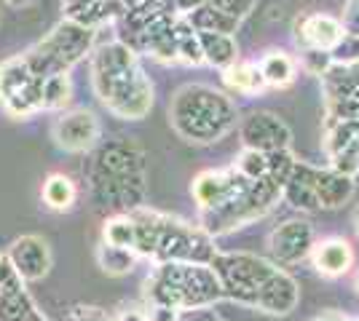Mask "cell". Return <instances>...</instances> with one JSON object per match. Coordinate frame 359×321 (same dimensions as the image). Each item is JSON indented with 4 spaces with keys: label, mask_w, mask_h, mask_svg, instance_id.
<instances>
[{
    "label": "cell",
    "mask_w": 359,
    "mask_h": 321,
    "mask_svg": "<svg viewBox=\"0 0 359 321\" xmlns=\"http://www.w3.org/2000/svg\"><path fill=\"white\" fill-rule=\"evenodd\" d=\"M210 6L217 8V11H223V14L233 16V19H239V22H244L255 11L257 0H210Z\"/></svg>",
    "instance_id": "e575fe53"
},
{
    "label": "cell",
    "mask_w": 359,
    "mask_h": 321,
    "mask_svg": "<svg viewBox=\"0 0 359 321\" xmlns=\"http://www.w3.org/2000/svg\"><path fill=\"white\" fill-rule=\"evenodd\" d=\"M236 105L207 83H185L169 99V126L191 145H215L236 129Z\"/></svg>",
    "instance_id": "3957f363"
},
{
    "label": "cell",
    "mask_w": 359,
    "mask_h": 321,
    "mask_svg": "<svg viewBox=\"0 0 359 321\" xmlns=\"http://www.w3.org/2000/svg\"><path fill=\"white\" fill-rule=\"evenodd\" d=\"M172 3H175V11H177V16H188L191 11H196V8L207 6L210 0H172Z\"/></svg>",
    "instance_id": "60d3db41"
},
{
    "label": "cell",
    "mask_w": 359,
    "mask_h": 321,
    "mask_svg": "<svg viewBox=\"0 0 359 321\" xmlns=\"http://www.w3.org/2000/svg\"><path fill=\"white\" fill-rule=\"evenodd\" d=\"M62 11L67 22H75L81 27L97 30L105 27L110 22H118V16L123 14V6L118 0H65Z\"/></svg>",
    "instance_id": "d6986e66"
},
{
    "label": "cell",
    "mask_w": 359,
    "mask_h": 321,
    "mask_svg": "<svg viewBox=\"0 0 359 321\" xmlns=\"http://www.w3.org/2000/svg\"><path fill=\"white\" fill-rule=\"evenodd\" d=\"M100 137H102L100 118L86 107L62 110L51 123V139L65 153H91L100 145Z\"/></svg>",
    "instance_id": "8fae6325"
},
{
    "label": "cell",
    "mask_w": 359,
    "mask_h": 321,
    "mask_svg": "<svg viewBox=\"0 0 359 321\" xmlns=\"http://www.w3.org/2000/svg\"><path fill=\"white\" fill-rule=\"evenodd\" d=\"M354 190H357L354 177L341 174L330 166H314V193L319 201V209H341L354 199Z\"/></svg>",
    "instance_id": "44dd1931"
},
{
    "label": "cell",
    "mask_w": 359,
    "mask_h": 321,
    "mask_svg": "<svg viewBox=\"0 0 359 321\" xmlns=\"http://www.w3.org/2000/svg\"><path fill=\"white\" fill-rule=\"evenodd\" d=\"M94 48H97V30L62 19L54 30L43 35L22 57L35 76L48 78L54 73H70L78 62L91 57Z\"/></svg>",
    "instance_id": "5b68a950"
},
{
    "label": "cell",
    "mask_w": 359,
    "mask_h": 321,
    "mask_svg": "<svg viewBox=\"0 0 359 321\" xmlns=\"http://www.w3.org/2000/svg\"><path fill=\"white\" fill-rule=\"evenodd\" d=\"M41 199H43V204L51 212H70L75 206V199H78V187H75V183L67 174L54 171L43 180Z\"/></svg>",
    "instance_id": "d4e9b609"
},
{
    "label": "cell",
    "mask_w": 359,
    "mask_h": 321,
    "mask_svg": "<svg viewBox=\"0 0 359 321\" xmlns=\"http://www.w3.org/2000/svg\"><path fill=\"white\" fill-rule=\"evenodd\" d=\"M223 83L236 94H260L263 89H269L257 64L252 62H236L228 70H223Z\"/></svg>",
    "instance_id": "484cf974"
},
{
    "label": "cell",
    "mask_w": 359,
    "mask_h": 321,
    "mask_svg": "<svg viewBox=\"0 0 359 321\" xmlns=\"http://www.w3.org/2000/svg\"><path fill=\"white\" fill-rule=\"evenodd\" d=\"M279 199H282V187L276 183H271L269 177L252 180L239 199H233L225 209L201 214V228L207 230L210 236H220V233L239 230V228H244V225L255 222V220L266 217V214L279 204Z\"/></svg>",
    "instance_id": "ba28073f"
},
{
    "label": "cell",
    "mask_w": 359,
    "mask_h": 321,
    "mask_svg": "<svg viewBox=\"0 0 359 321\" xmlns=\"http://www.w3.org/2000/svg\"><path fill=\"white\" fill-rule=\"evenodd\" d=\"M215 257H217L215 236H210L201 225H191L164 212L158 214V241H156L153 260L212 265Z\"/></svg>",
    "instance_id": "52a82bcc"
},
{
    "label": "cell",
    "mask_w": 359,
    "mask_h": 321,
    "mask_svg": "<svg viewBox=\"0 0 359 321\" xmlns=\"http://www.w3.org/2000/svg\"><path fill=\"white\" fill-rule=\"evenodd\" d=\"M102 241L110 246H121V249H132L135 252L137 244V233H135V222L129 212L126 214H116L105 220V228H102Z\"/></svg>",
    "instance_id": "4dcf8cb0"
},
{
    "label": "cell",
    "mask_w": 359,
    "mask_h": 321,
    "mask_svg": "<svg viewBox=\"0 0 359 321\" xmlns=\"http://www.w3.org/2000/svg\"><path fill=\"white\" fill-rule=\"evenodd\" d=\"M175 48H177V62H182V64H191V67L204 64V51H201L198 32L188 24L185 16H180L177 24H175Z\"/></svg>",
    "instance_id": "83f0119b"
},
{
    "label": "cell",
    "mask_w": 359,
    "mask_h": 321,
    "mask_svg": "<svg viewBox=\"0 0 359 321\" xmlns=\"http://www.w3.org/2000/svg\"><path fill=\"white\" fill-rule=\"evenodd\" d=\"M325 150L330 169L357 177L359 174V126L357 123H330L325 126Z\"/></svg>",
    "instance_id": "e0dca14e"
},
{
    "label": "cell",
    "mask_w": 359,
    "mask_h": 321,
    "mask_svg": "<svg viewBox=\"0 0 359 321\" xmlns=\"http://www.w3.org/2000/svg\"><path fill=\"white\" fill-rule=\"evenodd\" d=\"M292 38L300 46V51L311 48V51H327V54H332L335 48L344 43L346 30L341 19L316 11V14H303L295 19Z\"/></svg>",
    "instance_id": "5bb4252c"
},
{
    "label": "cell",
    "mask_w": 359,
    "mask_h": 321,
    "mask_svg": "<svg viewBox=\"0 0 359 321\" xmlns=\"http://www.w3.org/2000/svg\"><path fill=\"white\" fill-rule=\"evenodd\" d=\"M116 321H150L148 319V311L145 308H135V306H123L118 311Z\"/></svg>",
    "instance_id": "ab89813d"
},
{
    "label": "cell",
    "mask_w": 359,
    "mask_h": 321,
    "mask_svg": "<svg viewBox=\"0 0 359 321\" xmlns=\"http://www.w3.org/2000/svg\"><path fill=\"white\" fill-rule=\"evenodd\" d=\"M140 255L132 249H121V246H110L105 241H100L97 246V262L107 276H126L135 271Z\"/></svg>",
    "instance_id": "f1b7e54d"
},
{
    "label": "cell",
    "mask_w": 359,
    "mask_h": 321,
    "mask_svg": "<svg viewBox=\"0 0 359 321\" xmlns=\"http://www.w3.org/2000/svg\"><path fill=\"white\" fill-rule=\"evenodd\" d=\"M6 3H8V6H16V8H19V6H27V3H32V0H6Z\"/></svg>",
    "instance_id": "b9f144b4"
},
{
    "label": "cell",
    "mask_w": 359,
    "mask_h": 321,
    "mask_svg": "<svg viewBox=\"0 0 359 321\" xmlns=\"http://www.w3.org/2000/svg\"><path fill=\"white\" fill-rule=\"evenodd\" d=\"M0 257H3V255H0Z\"/></svg>",
    "instance_id": "bcb514c9"
},
{
    "label": "cell",
    "mask_w": 359,
    "mask_h": 321,
    "mask_svg": "<svg viewBox=\"0 0 359 321\" xmlns=\"http://www.w3.org/2000/svg\"><path fill=\"white\" fill-rule=\"evenodd\" d=\"M332 64H335V62H332V54H327V51H311V48L300 51V67H303L309 76L325 78Z\"/></svg>",
    "instance_id": "836d02e7"
},
{
    "label": "cell",
    "mask_w": 359,
    "mask_h": 321,
    "mask_svg": "<svg viewBox=\"0 0 359 321\" xmlns=\"http://www.w3.org/2000/svg\"><path fill=\"white\" fill-rule=\"evenodd\" d=\"M70 321H113L102 308L94 306H75L70 313Z\"/></svg>",
    "instance_id": "8d00e7d4"
},
{
    "label": "cell",
    "mask_w": 359,
    "mask_h": 321,
    "mask_svg": "<svg viewBox=\"0 0 359 321\" xmlns=\"http://www.w3.org/2000/svg\"><path fill=\"white\" fill-rule=\"evenodd\" d=\"M177 321H220V316L212 308H191V311H180Z\"/></svg>",
    "instance_id": "74e56055"
},
{
    "label": "cell",
    "mask_w": 359,
    "mask_h": 321,
    "mask_svg": "<svg viewBox=\"0 0 359 321\" xmlns=\"http://www.w3.org/2000/svg\"><path fill=\"white\" fill-rule=\"evenodd\" d=\"M341 22H344L346 35L359 38V0H348V3H346V11Z\"/></svg>",
    "instance_id": "d590c367"
},
{
    "label": "cell",
    "mask_w": 359,
    "mask_h": 321,
    "mask_svg": "<svg viewBox=\"0 0 359 321\" xmlns=\"http://www.w3.org/2000/svg\"><path fill=\"white\" fill-rule=\"evenodd\" d=\"M198 32V30H196ZM201 51H204V64L217 67L220 73L231 64L239 62V43L236 35H223V32H198Z\"/></svg>",
    "instance_id": "603a6c76"
},
{
    "label": "cell",
    "mask_w": 359,
    "mask_h": 321,
    "mask_svg": "<svg viewBox=\"0 0 359 321\" xmlns=\"http://www.w3.org/2000/svg\"><path fill=\"white\" fill-rule=\"evenodd\" d=\"M145 311H148L150 321H177V316H180V311L166 308V306H148Z\"/></svg>",
    "instance_id": "f35d334b"
},
{
    "label": "cell",
    "mask_w": 359,
    "mask_h": 321,
    "mask_svg": "<svg viewBox=\"0 0 359 321\" xmlns=\"http://www.w3.org/2000/svg\"><path fill=\"white\" fill-rule=\"evenodd\" d=\"M325 92V126L357 123L359 126V62L332 64L322 78Z\"/></svg>",
    "instance_id": "30bf717a"
},
{
    "label": "cell",
    "mask_w": 359,
    "mask_h": 321,
    "mask_svg": "<svg viewBox=\"0 0 359 321\" xmlns=\"http://www.w3.org/2000/svg\"><path fill=\"white\" fill-rule=\"evenodd\" d=\"M0 105L19 121L43 110V78L32 73L22 54L0 64Z\"/></svg>",
    "instance_id": "9c48e42d"
},
{
    "label": "cell",
    "mask_w": 359,
    "mask_h": 321,
    "mask_svg": "<svg viewBox=\"0 0 359 321\" xmlns=\"http://www.w3.org/2000/svg\"><path fill=\"white\" fill-rule=\"evenodd\" d=\"M357 290H359V273H357Z\"/></svg>",
    "instance_id": "ee69618b"
},
{
    "label": "cell",
    "mask_w": 359,
    "mask_h": 321,
    "mask_svg": "<svg viewBox=\"0 0 359 321\" xmlns=\"http://www.w3.org/2000/svg\"><path fill=\"white\" fill-rule=\"evenodd\" d=\"M309 257H311V265L316 268L319 276L338 278V276H346L351 271V265H354V249L341 236H330V238L314 241Z\"/></svg>",
    "instance_id": "ac0fdd59"
},
{
    "label": "cell",
    "mask_w": 359,
    "mask_h": 321,
    "mask_svg": "<svg viewBox=\"0 0 359 321\" xmlns=\"http://www.w3.org/2000/svg\"><path fill=\"white\" fill-rule=\"evenodd\" d=\"M257 70H260V76L266 80V86L287 89L298 78V62L292 59L287 51L273 48V51H269L263 59L257 62Z\"/></svg>",
    "instance_id": "cb8c5ba5"
},
{
    "label": "cell",
    "mask_w": 359,
    "mask_h": 321,
    "mask_svg": "<svg viewBox=\"0 0 359 321\" xmlns=\"http://www.w3.org/2000/svg\"><path fill=\"white\" fill-rule=\"evenodd\" d=\"M212 271L217 276V284L223 297L231 303L255 308L263 287L276 276V265L250 252H217L212 260Z\"/></svg>",
    "instance_id": "8992f818"
},
{
    "label": "cell",
    "mask_w": 359,
    "mask_h": 321,
    "mask_svg": "<svg viewBox=\"0 0 359 321\" xmlns=\"http://www.w3.org/2000/svg\"><path fill=\"white\" fill-rule=\"evenodd\" d=\"M252 180L241 177L236 169H207L201 171L191 185V196L198 204L201 214L204 212H220L233 199H239L247 190Z\"/></svg>",
    "instance_id": "7c38bea8"
},
{
    "label": "cell",
    "mask_w": 359,
    "mask_h": 321,
    "mask_svg": "<svg viewBox=\"0 0 359 321\" xmlns=\"http://www.w3.org/2000/svg\"><path fill=\"white\" fill-rule=\"evenodd\" d=\"M295 164H298V158L292 155V148H290V150L269 153V180L282 187V185L290 180V174H292Z\"/></svg>",
    "instance_id": "d6a6232c"
},
{
    "label": "cell",
    "mask_w": 359,
    "mask_h": 321,
    "mask_svg": "<svg viewBox=\"0 0 359 321\" xmlns=\"http://www.w3.org/2000/svg\"><path fill=\"white\" fill-rule=\"evenodd\" d=\"M239 139L244 148L269 155L292 148V129L276 113L257 110V113H250L247 118L239 121Z\"/></svg>",
    "instance_id": "4fadbf2b"
},
{
    "label": "cell",
    "mask_w": 359,
    "mask_h": 321,
    "mask_svg": "<svg viewBox=\"0 0 359 321\" xmlns=\"http://www.w3.org/2000/svg\"><path fill=\"white\" fill-rule=\"evenodd\" d=\"M314 246V228L306 220H287L271 230L269 249L273 260L282 265H298L311 255Z\"/></svg>",
    "instance_id": "9a60e30c"
},
{
    "label": "cell",
    "mask_w": 359,
    "mask_h": 321,
    "mask_svg": "<svg viewBox=\"0 0 359 321\" xmlns=\"http://www.w3.org/2000/svg\"><path fill=\"white\" fill-rule=\"evenodd\" d=\"M6 260L14 265V271L22 276V281H41L51 271V249L41 236H19L8 246Z\"/></svg>",
    "instance_id": "2e32d148"
},
{
    "label": "cell",
    "mask_w": 359,
    "mask_h": 321,
    "mask_svg": "<svg viewBox=\"0 0 359 321\" xmlns=\"http://www.w3.org/2000/svg\"><path fill=\"white\" fill-rule=\"evenodd\" d=\"M89 190L97 206L118 214L135 212L145 204V153L132 139H113L102 145L89 166Z\"/></svg>",
    "instance_id": "7a4b0ae2"
},
{
    "label": "cell",
    "mask_w": 359,
    "mask_h": 321,
    "mask_svg": "<svg viewBox=\"0 0 359 321\" xmlns=\"http://www.w3.org/2000/svg\"><path fill=\"white\" fill-rule=\"evenodd\" d=\"M91 86L102 107L121 121H142L153 107V83L140 54L118 38L91 51Z\"/></svg>",
    "instance_id": "6da1fadb"
},
{
    "label": "cell",
    "mask_w": 359,
    "mask_h": 321,
    "mask_svg": "<svg viewBox=\"0 0 359 321\" xmlns=\"http://www.w3.org/2000/svg\"><path fill=\"white\" fill-rule=\"evenodd\" d=\"M354 228H357V236H359V209H357V217H354Z\"/></svg>",
    "instance_id": "7bdbcfd3"
},
{
    "label": "cell",
    "mask_w": 359,
    "mask_h": 321,
    "mask_svg": "<svg viewBox=\"0 0 359 321\" xmlns=\"http://www.w3.org/2000/svg\"><path fill=\"white\" fill-rule=\"evenodd\" d=\"M298 300H300L298 281L287 273V271L279 268L276 276H273L269 284L263 287V292H260L257 306L255 308H257V311H263V313H271V316H287V313H292V311H295Z\"/></svg>",
    "instance_id": "ffe728a7"
},
{
    "label": "cell",
    "mask_w": 359,
    "mask_h": 321,
    "mask_svg": "<svg viewBox=\"0 0 359 321\" xmlns=\"http://www.w3.org/2000/svg\"><path fill=\"white\" fill-rule=\"evenodd\" d=\"M185 19H188V24L198 32H223V35H236V30L241 27L239 19H233V16L223 14V11H217V8H212L210 3H207V6H201V8H196V11H191Z\"/></svg>",
    "instance_id": "4316f807"
},
{
    "label": "cell",
    "mask_w": 359,
    "mask_h": 321,
    "mask_svg": "<svg viewBox=\"0 0 359 321\" xmlns=\"http://www.w3.org/2000/svg\"><path fill=\"white\" fill-rule=\"evenodd\" d=\"M233 169L239 171L241 177H247V180H263V177H269V155L244 148V150L236 155Z\"/></svg>",
    "instance_id": "1f68e13d"
},
{
    "label": "cell",
    "mask_w": 359,
    "mask_h": 321,
    "mask_svg": "<svg viewBox=\"0 0 359 321\" xmlns=\"http://www.w3.org/2000/svg\"><path fill=\"white\" fill-rule=\"evenodd\" d=\"M282 199L300 212H316L319 209V201H316L314 193V166L311 164H306V161L295 164L290 180L282 185Z\"/></svg>",
    "instance_id": "7402d4cb"
},
{
    "label": "cell",
    "mask_w": 359,
    "mask_h": 321,
    "mask_svg": "<svg viewBox=\"0 0 359 321\" xmlns=\"http://www.w3.org/2000/svg\"><path fill=\"white\" fill-rule=\"evenodd\" d=\"M354 321H359V319H354Z\"/></svg>",
    "instance_id": "f6af8a7d"
},
{
    "label": "cell",
    "mask_w": 359,
    "mask_h": 321,
    "mask_svg": "<svg viewBox=\"0 0 359 321\" xmlns=\"http://www.w3.org/2000/svg\"><path fill=\"white\" fill-rule=\"evenodd\" d=\"M223 297L212 265L194 262H158V268L145 278L148 306H166L175 311L212 308Z\"/></svg>",
    "instance_id": "277c9868"
},
{
    "label": "cell",
    "mask_w": 359,
    "mask_h": 321,
    "mask_svg": "<svg viewBox=\"0 0 359 321\" xmlns=\"http://www.w3.org/2000/svg\"><path fill=\"white\" fill-rule=\"evenodd\" d=\"M73 76L54 73L43 78V110H65L73 99Z\"/></svg>",
    "instance_id": "f546056e"
}]
</instances>
